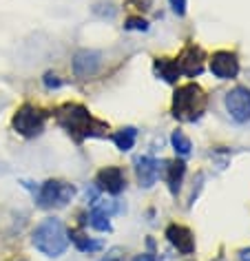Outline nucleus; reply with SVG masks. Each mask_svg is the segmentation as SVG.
<instances>
[{
    "instance_id": "nucleus-10",
    "label": "nucleus",
    "mask_w": 250,
    "mask_h": 261,
    "mask_svg": "<svg viewBox=\"0 0 250 261\" xmlns=\"http://www.w3.org/2000/svg\"><path fill=\"white\" fill-rule=\"evenodd\" d=\"M164 237L168 239V244L175 248L180 254L188 257V254L195 252V234L188 226L184 224H168L166 230H164Z\"/></svg>"
},
{
    "instance_id": "nucleus-4",
    "label": "nucleus",
    "mask_w": 250,
    "mask_h": 261,
    "mask_svg": "<svg viewBox=\"0 0 250 261\" xmlns=\"http://www.w3.org/2000/svg\"><path fill=\"white\" fill-rule=\"evenodd\" d=\"M49 115H51L49 111H44L42 107H38V104L24 102L16 109V113L11 115V128H14L20 138L34 140L44 130Z\"/></svg>"
},
{
    "instance_id": "nucleus-18",
    "label": "nucleus",
    "mask_w": 250,
    "mask_h": 261,
    "mask_svg": "<svg viewBox=\"0 0 250 261\" xmlns=\"http://www.w3.org/2000/svg\"><path fill=\"white\" fill-rule=\"evenodd\" d=\"M124 29H129V31H146L148 22L144 20V18H140V16H131L129 20L124 22Z\"/></svg>"
},
{
    "instance_id": "nucleus-23",
    "label": "nucleus",
    "mask_w": 250,
    "mask_h": 261,
    "mask_svg": "<svg viewBox=\"0 0 250 261\" xmlns=\"http://www.w3.org/2000/svg\"><path fill=\"white\" fill-rule=\"evenodd\" d=\"M102 261H122V259L117 257V254H109V257H104Z\"/></svg>"
},
{
    "instance_id": "nucleus-6",
    "label": "nucleus",
    "mask_w": 250,
    "mask_h": 261,
    "mask_svg": "<svg viewBox=\"0 0 250 261\" xmlns=\"http://www.w3.org/2000/svg\"><path fill=\"white\" fill-rule=\"evenodd\" d=\"M223 109L235 124L250 122V89L248 87H233L223 93Z\"/></svg>"
},
{
    "instance_id": "nucleus-13",
    "label": "nucleus",
    "mask_w": 250,
    "mask_h": 261,
    "mask_svg": "<svg viewBox=\"0 0 250 261\" xmlns=\"http://www.w3.org/2000/svg\"><path fill=\"white\" fill-rule=\"evenodd\" d=\"M164 181L168 184V191L173 197H177V193H180L182 188V179L184 175H186V162L182 158L180 160H173V162H164Z\"/></svg>"
},
{
    "instance_id": "nucleus-20",
    "label": "nucleus",
    "mask_w": 250,
    "mask_h": 261,
    "mask_svg": "<svg viewBox=\"0 0 250 261\" xmlns=\"http://www.w3.org/2000/svg\"><path fill=\"white\" fill-rule=\"evenodd\" d=\"M170 3V7H173V11L177 16H186V0H168Z\"/></svg>"
},
{
    "instance_id": "nucleus-11",
    "label": "nucleus",
    "mask_w": 250,
    "mask_h": 261,
    "mask_svg": "<svg viewBox=\"0 0 250 261\" xmlns=\"http://www.w3.org/2000/svg\"><path fill=\"white\" fill-rule=\"evenodd\" d=\"M102 67V54L95 49H80L73 56V73L82 80L93 77Z\"/></svg>"
},
{
    "instance_id": "nucleus-8",
    "label": "nucleus",
    "mask_w": 250,
    "mask_h": 261,
    "mask_svg": "<svg viewBox=\"0 0 250 261\" xmlns=\"http://www.w3.org/2000/svg\"><path fill=\"white\" fill-rule=\"evenodd\" d=\"M177 60V67H180V73L186 75V77H197L202 75L204 71V62H206V54L199 44L195 42H188L186 47L180 51V56L175 58Z\"/></svg>"
},
{
    "instance_id": "nucleus-1",
    "label": "nucleus",
    "mask_w": 250,
    "mask_h": 261,
    "mask_svg": "<svg viewBox=\"0 0 250 261\" xmlns=\"http://www.w3.org/2000/svg\"><path fill=\"white\" fill-rule=\"evenodd\" d=\"M51 115L56 117L58 126L67 130L78 144H82L89 138H109L111 135L109 122H102L95 115H91V111L80 102H64L56 107Z\"/></svg>"
},
{
    "instance_id": "nucleus-24",
    "label": "nucleus",
    "mask_w": 250,
    "mask_h": 261,
    "mask_svg": "<svg viewBox=\"0 0 250 261\" xmlns=\"http://www.w3.org/2000/svg\"><path fill=\"white\" fill-rule=\"evenodd\" d=\"M16 261H27V259H16Z\"/></svg>"
},
{
    "instance_id": "nucleus-19",
    "label": "nucleus",
    "mask_w": 250,
    "mask_h": 261,
    "mask_svg": "<svg viewBox=\"0 0 250 261\" xmlns=\"http://www.w3.org/2000/svg\"><path fill=\"white\" fill-rule=\"evenodd\" d=\"M42 82H44V87H47V89H60L62 87V80L56 73H47L42 77Z\"/></svg>"
},
{
    "instance_id": "nucleus-15",
    "label": "nucleus",
    "mask_w": 250,
    "mask_h": 261,
    "mask_svg": "<svg viewBox=\"0 0 250 261\" xmlns=\"http://www.w3.org/2000/svg\"><path fill=\"white\" fill-rule=\"evenodd\" d=\"M69 244H73L78 250H80V252H87V254L102 250V241L91 239V237H87L84 232L76 230V228H71V230H69Z\"/></svg>"
},
{
    "instance_id": "nucleus-17",
    "label": "nucleus",
    "mask_w": 250,
    "mask_h": 261,
    "mask_svg": "<svg viewBox=\"0 0 250 261\" xmlns=\"http://www.w3.org/2000/svg\"><path fill=\"white\" fill-rule=\"evenodd\" d=\"M170 146L175 148L177 158H188L190 151H193V142H190V138L182 128H175L173 133H170Z\"/></svg>"
},
{
    "instance_id": "nucleus-5",
    "label": "nucleus",
    "mask_w": 250,
    "mask_h": 261,
    "mask_svg": "<svg viewBox=\"0 0 250 261\" xmlns=\"http://www.w3.org/2000/svg\"><path fill=\"white\" fill-rule=\"evenodd\" d=\"M34 197H36V204L44 208V211L64 208L76 197V186L64 179H47L40 186L34 188Z\"/></svg>"
},
{
    "instance_id": "nucleus-14",
    "label": "nucleus",
    "mask_w": 250,
    "mask_h": 261,
    "mask_svg": "<svg viewBox=\"0 0 250 261\" xmlns=\"http://www.w3.org/2000/svg\"><path fill=\"white\" fill-rule=\"evenodd\" d=\"M153 71H155V75L162 77L166 84H177V80H180V75H182L175 58H155Z\"/></svg>"
},
{
    "instance_id": "nucleus-2",
    "label": "nucleus",
    "mask_w": 250,
    "mask_h": 261,
    "mask_svg": "<svg viewBox=\"0 0 250 261\" xmlns=\"http://www.w3.org/2000/svg\"><path fill=\"white\" fill-rule=\"evenodd\" d=\"M208 95L197 82H186L175 87L173 104H170V113L180 122H197L206 113Z\"/></svg>"
},
{
    "instance_id": "nucleus-22",
    "label": "nucleus",
    "mask_w": 250,
    "mask_h": 261,
    "mask_svg": "<svg viewBox=\"0 0 250 261\" xmlns=\"http://www.w3.org/2000/svg\"><path fill=\"white\" fill-rule=\"evenodd\" d=\"M239 259L241 261H250V248H243V250H239Z\"/></svg>"
},
{
    "instance_id": "nucleus-16",
    "label": "nucleus",
    "mask_w": 250,
    "mask_h": 261,
    "mask_svg": "<svg viewBox=\"0 0 250 261\" xmlns=\"http://www.w3.org/2000/svg\"><path fill=\"white\" fill-rule=\"evenodd\" d=\"M109 138L120 151H131V148L135 146V140H137V128H133V126L120 128V130H115V133H111Z\"/></svg>"
},
{
    "instance_id": "nucleus-7",
    "label": "nucleus",
    "mask_w": 250,
    "mask_h": 261,
    "mask_svg": "<svg viewBox=\"0 0 250 261\" xmlns=\"http://www.w3.org/2000/svg\"><path fill=\"white\" fill-rule=\"evenodd\" d=\"M208 67H210V73L219 80H235L239 75V58H237L235 51H228V49H219L215 51L213 56L208 58Z\"/></svg>"
},
{
    "instance_id": "nucleus-9",
    "label": "nucleus",
    "mask_w": 250,
    "mask_h": 261,
    "mask_svg": "<svg viewBox=\"0 0 250 261\" xmlns=\"http://www.w3.org/2000/svg\"><path fill=\"white\" fill-rule=\"evenodd\" d=\"M95 188L107 195H120L127 188V173L122 166H104L95 175Z\"/></svg>"
},
{
    "instance_id": "nucleus-3",
    "label": "nucleus",
    "mask_w": 250,
    "mask_h": 261,
    "mask_svg": "<svg viewBox=\"0 0 250 261\" xmlns=\"http://www.w3.org/2000/svg\"><path fill=\"white\" fill-rule=\"evenodd\" d=\"M31 244L44 257H60L69 248V230L58 217H44L31 232Z\"/></svg>"
},
{
    "instance_id": "nucleus-21",
    "label": "nucleus",
    "mask_w": 250,
    "mask_h": 261,
    "mask_svg": "<svg viewBox=\"0 0 250 261\" xmlns=\"http://www.w3.org/2000/svg\"><path fill=\"white\" fill-rule=\"evenodd\" d=\"M133 261H155V254L153 252H142V254H137Z\"/></svg>"
},
{
    "instance_id": "nucleus-12",
    "label": "nucleus",
    "mask_w": 250,
    "mask_h": 261,
    "mask_svg": "<svg viewBox=\"0 0 250 261\" xmlns=\"http://www.w3.org/2000/svg\"><path fill=\"white\" fill-rule=\"evenodd\" d=\"M135 175H137V181L140 186L144 188H151L157 181V177L162 175V166L160 162L151 155H142V158L135 160Z\"/></svg>"
}]
</instances>
